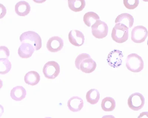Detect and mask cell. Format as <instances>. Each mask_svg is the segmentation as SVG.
Segmentation results:
<instances>
[{"mask_svg":"<svg viewBox=\"0 0 148 118\" xmlns=\"http://www.w3.org/2000/svg\"><path fill=\"white\" fill-rule=\"evenodd\" d=\"M112 39L118 43L125 42L129 38V28L120 23H116L112 33Z\"/></svg>","mask_w":148,"mask_h":118,"instance_id":"obj_1","label":"cell"},{"mask_svg":"<svg viewBox=\"0 0 148 118\" xmlns=\"http://www.w3.org/2000/svg\"><path fill=\"white\" fill-rule=\"evenodd\" d=\"M20 40L22 43H29L36 51L39 50L42 46L41 38L35 31H29L23 33L20 37Z\"/></svg>","mask_w":148,"mask_h":118,"instance_id":"obj_2","label":"cell"},{"mask_svg":"<svg viewBox=\"0 0 148 118\" xmlns=\"http://www.w3.org/2000/svg\"><path fill=\"white\" fill-rule=\"evenodd\" d=\"M126 66L130 71L139 73L144 68V61L142 58L136 54H131L127 57Z\"/></svg>","mask_w":148,"mask_h":118,"instance_id":"obj_3","label":"cell"},{"mask_svg":"<svg viewBox=\"0 0 148 118\" xmlns=\"http://www.w3.org/2000/svg\"><path fill=\"white\" fill-rule=\"evenodd\" d=\"M60 72V66L55 61L48 62L43 67V73L45 77L48 79H53L56 78Z\"/></svg>","mask_w":148,"mask_h":118,"instance_id":"obj_4","label":"cell"},{"mask_svg":"<svg viewBox=\"0 0 148 118\" xmlns=\"http://www.w3.org/2000/svg\"><path fill=\"white\" fill-rule=\"evenodd\" d=\"M129 108L134 111H138L143 108L145 99L143 95L139 93H135L129 96L128 99Z\"/></svg>","mask_w":148,"mask_h":118,"instance_id":"obj_5","label":"cell"},{"mask_svg":"<svg viewBox=\"0 0 148 118\" xmlns=\"http://www.w3.org/2000/svg\"><path fill=\"white\" fill-rule=\"evenodd\" d=\"M92 33L95 38L103 39L108 35V27L106 23L100 20H97L92 26Z\"/></svg>","mask_w":148,"mask_h":118,"instance_id":"obj_6","label":"cell"},{"mask_svg":"<svg viewBox=\"0 0 148 118\" xmlns=\"http://www.w3.org/2000/svg\"><path fill=\"white\" fill-rule=\"evenodd\" d=\"M148 31L146 27L143 26H136L131 32V39L134 43L143 42L147 37Z\"/></svg>","mask_w":148,"mask_h":118,"instance_id":"obj_7","label":"cell"},{"mask_svg":"<svg viewBox=\"0 0 148 118\" xmlns=\"http://www.w3.org/2000/svg\"><path fill=\"white\" fill-rule=\"evenodd\" d=\"M123 57V52L118 50H114L109 53L107 57V62L110 66L114 68L119 67L122 63Z\"/></svg>","mask_w":148,"mask_h":118,"instance_id":"obj_8","label":"cell"},{"mask_svg":"<svg viewBox=\"0 0 148 118\" xmlns=\"http://www.w3.org/2000/svg\"><path fill=\"white\" fill-rule=\"evenodd\" d=\"M96 66L97 64L96 62L88 54L80 62L79 68L83 73H92L96 69Z\"/></svg>","mask_w":148,"mask_h":118,"instance_id":"obj_9","label":"cell"},{"mask_svg":"<svg viewBox=\"0 0 148 118\" xmlns=\"http://www.w3.org/2000/svg\"><path fill=\"white\" fill-rule=\"evenodd\" d=\"M64 46V41L59 36H53L50 38L47 41L46 47L49 52H56L62 49Z\"/></svg>","mask_w":148,"mask_h":118,"instance_id":"obj_10","label":"cell"},{"mask_svg":"<svg viewBox=\"0 0 148 118\" xmlns=\"http://www.w3.org/2000/svg\"><path fill=\"white\" fill-rule=\"evenodd\" d=\"M69 40L73 45L80 47L84 44L85 38L83 34L78 30H72L70 31L68 35Z\"/></svg>","mask_w":148,"mask_h":118,"instance_id":"obj_11","label":"cell"},{"mask_svg":"<svg viewBox=\"0 0 148 118\" xmlns=\"http://www.w3.org/2000/svg\"><path fill=\"white\" fill-rule=\"evenodd\" d=\"M84 106V102L81 98L75 96L71 98L67 102V106L71 111L76 112L81 111Z\"/></svg>","mask_w":148,"mask_h":118,"instance_id":"obj_12","label":"cell"},{"mask_svg":"<svg viewBox=\"0 0 148 118\" xmlns=\"http://www.w3.org/2000/svg\"><path fill=\"white\" fill-rule=\"evenodd\" d=\"M35 49L31 44L29 43H22L19 47L18 53L20 57L22 58H29L32 56Z\"/></svg>","mask_w":148,"mask_h":118,"instance_id":"obj_13","label":"cell"},{"mask_svg":"<svg viewBox=\"0 0 148 118\" xmlns=\"http://www.w3.org/2000/svg\"><path fill=\"white\" fill-rule=\"evenodd\" d=\"M30 10V5L25 1H19L15 6V12L19 16H26L29 14Z\"/></svg>","mask_w":148,"mask_h":118,"instance_id":"obj_14","label":"cell"},{"mask_svg":"<svg viewBox=\"0 0 148 118\" xmlns=\"http://www.w3.org/2000/svg\"><path fill=\"white\" fill-rule=\"evenodd\" d=\"M26 95V90L22 86H16L13 88L10 92L11 98L16 101H20L24 99Z\"/></svg>","mask_w":148,"mask_h":118,"instance_id":"obj_15","label":"cell"},{"mask_svg":"<svg viewBox=\"0 0 148 118\" xmlns=\"http://www.w3.org/2000/svg\"><path fill=\"white\" fill-rule=\"evenodd\" d=\"M134 19L132 16L127 13H123L119 15L115 21V23H120L131 28L134 23Z\"/></svg>","mask_w":148,"mask_h":118,"instance_id":"obj_16","label":"cell"},{"mask_svg":"<svg viewBox=\"0 0 148 118\" xmlns=\"http://www.w3.org/2000/svg\"><path fill=\"white\" fill-rule=\"evenodd\" d=\"M40 79V76L35 71L29 72L26 73L24 77L25 82L28 85L32 86L38 84Z\"/></svg>","mask_w":148,"mask_h":118,"instance_id":"obj_17","label":"cell"},{"mask_svg":"<svg viewBox=\"0 0 148 118\" xmlns=\"http://www.w3.org/2000/svg\"><path fill=\"white\" fill-rule=\"evenodd\" d=\"M69 9L74 12L82 11L86 6L85 0H68Z\"/></svg>","mask_w":148,"mask_h":118,"instance_id":"obj_18","label":"cell"},{"mask_svg":"<svg viewBox=\"0 0 148 118\" xmlns=\"http://www.w3.org/2000/svg\"><path fill=\"white\" fill-rule=\"evenodd\" d=\"M101 107L104 111L106 112L113 111L115 109V101L111 97H106L102 101Z\"/></svg>","mask_w":148,"mask_h":118,"instance_id":"obj_19","label":"cell"},{"mask_svg":"<svg viewBox=\"0 0 148 118\" xmlns=\"http://www.w3.org/2000/svg\"><path fill=\"white\" fill-rule=\"evenodd\" d=\"M100 98V93L96 89H91L86 94V99L87 102L91 104H97Z\"/></svg>","mask_w":148,"mask_h":118,"instance_id":"obj_20","label":"cell"},{"mask_svg":"<svg viewBox=\"0 0 148 118\" xmlns=\"http://www.w3.org/2000/svg\"><path fill=\"white\" fill-rule=\"evenodd\" d=\"M100 20V17L96 13L92 12H88L84 14L83 21L88 27L92 26L97 20Z\"/></svg>","mask_w":148,"mask_h":118,"instance_id":"obj_21","label":"cell"},{"mask_svg":"<svg viewBox=\"0 0 148 118\" xmlns=\"http://www.w3.org/2000/svg\"><path fill=\"white\" fill-rule=\"evenodd\" d=\"M12 64L7 58H0V74L5 75L10 71Z\"/></svg>","mask_w":148,"mask_h":118,"instance_id":"obj_22","label":"cell"},{"mask_svg":"<svg viewBox=\"0 0 148 118\" xmlns=\"http://www.w3.org/2000/svg\"><path fill=\"white\" fill-rule=\"evenodd\" d=\"M139 0H123V3L125 7L129 10H133L138 6Z\"/></svg>","mask_w":148,"mask_h":118,"instance_id":"obj_23","label":"cell"},{"mask_svg":"<svg viewBox=\"0 0 148 118\" xmlns=\"http://www.w3.org/2000/svg\"><path fill=\"white\" fill-rule=\"evenodd\" d=\"M10 55V52L7 47L4 46L0 47V56L1 58H8Z\"/></svg>","mask_w":148,"mask_h":118,"instance_id":"obj_24","label":"cell"},{"mask_svg":"<svg viewBox=\"0 0 148 118\" xmlns=\"http://www.w3.org/2000/svg\"><path fill=\"white\" fill-rule=\"evenodd\" d=\"M146 116V117H148V112H143L140 114L138 118H142L144 116Z\"/></svg>","mask_w":148,"mask_h":118,"instance_id":"obj_25","label":"cell"},{"mask_svg":"<svg viewBox=\"0 0 148 118\" xmlns=\"http://www.w3.org/2000/svg\"><path fill=\"white\" fill-rule=\"evenodd\" d=\"M33 1L37 3H42L46 2L47 0H33Z\"/></svg>","mask_w":148,"mask_h":118,"instance_id":"obj_26","label":"cell"},{"mask_svg":"<svg viewBox=\"0 0 148 118\" xmlns=\"http://www.w3.org/2000/svg\"><path fill=\"white\" fill-rule=\"evenodd\" d=\"M144 2H148V0H143Z\"/></svg>","mask_w":148,"mask_h":118,"instance_id":"obj_27","label":"cell"},{"mask_svg":"<svg viewBox=\"0 0 148 118\" xmlns=\"http://www.w3.org/2000/svg\"><path fill=\"white\" fill-rule=\"evenodd\" d=\"M147 45L148 46V41H147Z\"/></svg>","mask_w":148,"mask_h":118,"instance_id":"obj_28","label":"cell"}]
</instances>
